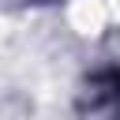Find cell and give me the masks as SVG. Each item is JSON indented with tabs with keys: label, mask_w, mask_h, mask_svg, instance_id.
<instances>
[{
	"label": "cell",
	"mask_w": 120,
	"mask_h": 120,
	"mask_svg": "<svg viewBox=\"0 0 120 120\" xmlns=\"http://www.w3.org/2000/svg\"><path fill=\"white\" fill-rule=\"evenodd\" d=\"M64 19H68V26H71L75 34L98 38V34H105L109 22H112V4H109V0H68Z\"/></svg>",
	"instance_id": "6da1fadb"
}]
</instances>
